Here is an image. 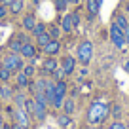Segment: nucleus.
Wrapping results in <instances>:
<instances>
[{
	"mask_svg": "<svg viewBox=\"0 0 129 129\" xmlns=\"http://www.w3.org/2000/svg\"><path fill=\"white\" fill-rule=\"evenodd\" d=\"M110 114V108L106 103H101V101H95L87 110V121L89 123H99V121H105Z\"/></svg>",
	"mask_w": 129,
	"mask_h": 129,
	"instance_id": "obj_1",
	"label": "nucleus"
},
{
	"mask_svg": "<svg viewBox=\"0 0 129 129\" xmlns=\"http://www.w3.org/2000/svg\"><path fill=\"white\" fill-rule=\"evenodd\" d=\"M93 57V44L89 40H84L80 46H78V51H76V59L80 61L82 64H87Z\"/></svg>",
	"mask_w": 129,
	"mask_h": 129,
	"instance_id": "obj_2",
	"label": "nucleus"
},
{
	"mask_svg": "<svg viewBox=\"0 0 129 129\" xmlns=\"http://www.w3.org/2000/svg\"><path fill=\"white\" fill-rule=\"evenodd\" d=\"M2 67H6L8 70H12V72H17V70H23V59H21L19 53H10V55H6L4 59H2Z\"/></svg>",
	"mask_w": 129,
	"mask_h": 129,
	"instance_id": "obj_3",
	"label": "nucleus"
},
{
	"mask_svg": "<svg viewBox=\"0 0 129 129\" xmlns=\"http://www.w3.org/2000/svg\"><path fill=\"white\" fill-rule=\"evenodd\" d=\"M10 112H12L15 123H19V125L28 129V125H30V114L25 112V108H15V110H10Z\"/></svg>",
	"mask_w": 129,
	"mask_h": 129,
	"instance_id": "obj_4",
	"label": "nucleus"
},
{
	"mask_svg": "<svg viewBox=\"0 0 129 129\" xmlns=\"http://www.w3.org/2000/svg\"><path fill=\"white\" fill-rule=\"evenodd\" d=\"M110 40H112V44L116 46V48H121V46L125 44V40H123V30H121L116 23L110 25Z\"/></svg>",
	"mask_w": 129,
	"mask_h": 129,
	"instance_id": "obj_5",
	"label": "nucleus"
},
{
	"mask_svg": "<svg viewBox=\"0 0 129 129\" xmlns=\"http://www.w3.org/2000/svg\"><path fill=\"white\" fill-rule=\"evenodd\" d=\"M76 63H78V59H76V57H72V55H67V57L63 59L61 69H63L64 76H70V74L74 72V69H76Z\"/></svg>",
	"mask_w": 129,
	"mask_h": 129,
	"instance_id": "obj_6",
	"label": "nucleus"
},
{
	"mask_svg": "<svg viewBox=\"0 0 129 129\" xmlns=\"http://www.w3.org/2000/svg\"><path fill=\"white\" fill-rule=\"evenodd\" d=\"M19 55L21 57H27V59H32V57H36V48H34L30 42H23Z\"/></svg>",
	"mask_w": 129,
	"mask_h": 129,
	"instance_id": "obj_7",
	"label": "nucleus"
},
{
	"mask_svg": "<svg viewBox=\"0 0 129 129\" xmlns=\"http://www.w3.org/2000/svg\"><path fill=\"white\" fill-rule=\"evenodd\" d=\"M42 49H44L46 55H57V53H59V49H61V42H59V40H51L49 44H46Z\"/></svg>",
	"mask_w": 129,
	"mask_h": 129,
	"instance_id": "obj_8",
	"label": "nucleus"
},
{
	"mask_svg": "<svg viewBox=\"0 0 129 129\" xmlns=\"http://www.w3.org/2000/svg\"><path fill=\"white\" fill-rule=\"evenodd\" d=\"M55 69H57V61L53 59V57H48V59L42 63V72L44 74H51Z\"/></svg>",
	"mask_w": 129,
	"mask_h": 129,
	"instance_id": "obj_9",
	"label": "nucleus"
},
{
	"mask_svg": "<svg viewBox=\"0 0 129 129\" xmlns=\"http://www.w3.org/2000/svg\"><path fill=\"white\" fill-rule=\"evenodd\" d=\"M67 82L64 80H59V82H55V95H59V97H64L67 95Z\"/></svg>",
	"mask_w": 129,
	"mask_h": 129,
	"instance_id": "obj_10",
	"label": "nucleus"
},
{
	"mask_svg": "<svg viewBox=\"0 0 129 129\" xmlns=\"http://www.w3.org/2000/svg\"><path fill=\"white\" fill-rule=\"evenodd\" d=\"M99 6H101L99 0H87V12H89V15L95 17L97 13H99Z\"/></svg>",
	"mask_w": 129,
	"mask_h": 129,
	"instance_id": "obj_11",
	"label": "nucleus"
},
{
	"mask_svg": "<svg viewBox=\"0 0 129 129\" xmlns=\"http://www.w3.org/2000/svg\"><path fill=\"white\" fill-rule=\"evenodd\" d=\"M61 27H63L61 30H64V32H70V30L74 28V27H72V15H70V13L63 17V21H61Z\"/></svg>",
	"mask_w": 129,
	"mask_h": 129,
	"instance_id": "obj_12",
	"label": "nucleus"
},
{
	"mask_svg": "<svg viewBox=\"0 0 129 129\" xmlns=\"http://www.w3.org/2000/svg\"><path fill=\"white\" fill-rule=\"evenodd\" d=\"M10 12L13 13V15H17V13H21L23 12V0H13L12 4H10Z\"/></svg>",
	"mask_w": 129,
	"mask_h": 129,
	"instance_id": "obj_13",
	"label": "nucleus"
},
{
	"mask_svg": "<svg viewBox=\"0 0 129 129\" xmlns=\"http://www.w3.org/2000/svg\"><path fill=\"white\" fill-rule=\"evenodd\" d=\"M61 108L64 110V114H69V116H70V114L74 112V108H76V105H74L72 99H64V101H63V106H61Z\"/></svg>",
	"mask_w": 129,
	"mask_h": 129,
	"instance_id": "obj_14",
	"label": "nucleus"
},
{
	"mask_svg": "<svg viewBox=\"0 0 129 129\" xmlns=\"http://www.w3.org/2000/svg\"><path fill=\"white\" fill-rule=\"evenodd\" d=\"M70 116L69 114H59V116H57V123H59V127H63V129H67L70 125Z\"/></svg>",
	"mask_w": 129,
	"mask_h": 129,
	"instance_id": "obj_15",
	"label": "nucleus"
},
{
	"mask_svg": "<svg viewBox=\"0 0 129 129\" xmlns=\"http://www.w3.org/2000/svg\"><path fill=\"white\" fill-rule=\"evenodd\" d=\"M34 25H36V19H34V15H30V13H28V15L23 17V27L27 28V30H32V28H34Z\"/></svg>",
	"mask_w": 129,
	"mask_h": 129,
	"instance_id": "obj_16",
	"label": "nucleus"
},
{
	"mask_svg": "<svg viewBox=\"0 0 129 129\" xmlns=\"http://www.w3.org/2000/svg\"><path fill=\"white\" fill-rule=\"evenodd\" d=\"M0 97H2V99H6V101H8V99H12V97H13L12 87H10V85H6V84H2V85H0Z\"/></svg>",
	"mask_w": 129,
	"mask_h": 129,
	"instance_id": "obj_17",
	"label": "nucleus"
},
{
	"mask_svg": "<svg viewBox=\"0 0 129 129\" xmlns=\"http://www.w3.org/2000/svg\"><path fill=\"white\" fill-rule=\"evenodd\" d=\"M15 82H17V87H28V76L23 72V70L17 74V80Z\"/></svg>",
	"mask_w": 129,
	"mask_h": 129,
	"instance_id": "obj_18",
	"label": "nucleus"
},
{
	"mask_svg": "<svg viewBox=\"0 0 129 129\" xmlns=\"http://www.w3.org/2000/svg\"><path fill=\"white\" fill-rule=\"evenodd\" d=\"M36 40H38V46H40V48H44L46 44H49V42H51V36H49L48 30H46V32H42L40 36H36Z\"/></svg>",
	"mask_w": 129,
	"mask_h": 129,
	"instance_id": "obj_19",
	"label": "nucleus"
},
{
	"mask_svg": "<svg viewBox=\"0 0 129 129\" xmlns=\"http://www.w3.org/2000/svg\"><path fill=\"white\" fill-rule=\"evenodd\" d=\"M46 30H48V27H46V25L44 23H36V25H34V28H32V36H40V34H42V32H46Z\"/></svg>",
	"mask_w": 129,
	"mask_h": 129,
	"instance_id": "obj_20",
	"label": "nucleus"
},
{
	"mask_svg": "<svg viewBox=\"0 0 129 129\" xmlns=\"http://www.w3.org/2000/svg\"><path fill=\"white\" fill-rule=\"evenodd\" d=\"M23 108H25V112L27 114H34V99H25V105H23Z\"/></svg>",
	"mask_w": 129,
	"mask_h": 129,
	"instance_id": "obj_21",
	"label": "nucleus"
},
{
	"mask_svg": "<svg viewBox=\"0 0 129 129\" xmlns=\"http://www.w3.org/2000/svg\"><path fill=\"white\" fill-rule=\"evenodd\" d=\"M48 34L51 36V40H59V36H61V28L57 27V25H55V27H49V28H48Z\"/></svg>",
	"mask_w": 129,
	"mask_h": 129,
	"instance_id": "obj_22",
	"label": "nucleus"
},
{
	"mask_svg": "<svg viewBox=\"0 0 129 129\" xmlns=\"http://www.w3.org/2000/svg\"><path fill=\"white\" fill-rule=\"evenodd\" d=\"M10 78H12V70H8L6 67H2V69H0V80H2V82L6 84V82H8Z\"/></svg>",
	"mask_w": 129,
	"mask_h": 129,
	"instance_id": "obj_23",
	"label": "nucleus"
},
{
	"mask_svg": "<svg viewBox=\"0 0 129 129\" xmlns=\"http://www.w3.org/2000/svg\"><path fill=\"white\" fill-rule=\"evenodd\" d=\"M25 99H27V97H25L23 93H17V95H13V101H15L17 108H23V105H25Z\"/></svg>",
	"mask_w": 129,
	"mask_h": 129,
	"instance_id": "obj_24",
	"label": "nucleus"
},
{
	"mask_svg": "<svg viewBox=\"0 0 129 129\" xmlns=\"http://www.w3.org/2000/svg\"><path fill=\"white\" fill-rule=\"evenodd\" d=\"M51 76H53V82H59V80H63V78H64V72H63V69L57 67V69L51 72Z\"/></svg>",
	"mask_w": 129,
	"mask_h": 129,
	"instance_id": "obj_25",
	"label": "nucleus"
},
{
	"mask_svg": "<svg viewBox=\"0 0 129 129\" xmlns=\"http://www.w3.org/2000/svg\"><path fill=\"white\" fill-rule=\"evenodd\" d=\"M116 25H118V27L121 28V30H123V28H125V27L129 25V21L125 19V15H118V17H116Z\"/></svg>",
	"mask_w": 129,
	"mask_h": 129,
	"instance_id": "obj_26",
	"label": "nucleus"
},
{
	"mask_svg": "<svg viewBox=\"0 0 129 129\" xmlns=\"http://www.w3.org/2000/svg\"><path fill=\"white\" fill-rule=\"evenodd\" d=\"M21 46H23V44H21L19 40H12V42H10V49H12L13 53H19L21 51Z\"/></svg>",
	"mask_w": 129,
	"mask_h": 129,
	"instance_id": "obj_27",
	"label": "nucleus"
},
{
	"mask_svg": "<svg viewBox=\"0 0 129 129\" xmlns=\"http://www.w3.org/2000/svg\"><path fill=\"white\" fill-rule=\"evenodd\" d=\"M67 0H55V8H57V12H64L67 10Z\"/></svg>",
	"mask_w": 129,
	"mask_h": 129,
	"instance_id": "obj_28",
	"label": "nucleus"
},
{
	"mask_svg": "<svg viewBox=\"0 0 129 129\" xmlns=\"http://www.w3.org/2000/svg\"><path fill=\"white\" fill-rule=\"evenodd\" d=\"M120 116H121V108H120V105H114V106H112V118H116V120H118Z\"/></svg>",
	"mask_w": 129,
	"mask_h": 129,
	"instance_id": "obj_29",
	"label": "nucleus"
},
{
	"mask_svg": "<svg viewBox=\"0 0 129 129\" xmlns=\"http://www.w3.org/2000/svg\"><path fill=\"white\" fill-rule=\"evenodd\" d=\"M23 72L27 74L28 78H30V76H34V67H32V64H28V67H23Z\"/></svg>",
	"mask_w": 129,
	"mask_h": 129,
	"instance_id": "obj_30",
	"label": "nucleus"
},
{
	"mask_svg": "<svg viewBox=\"0 0 129 129\" xmlns=\"http://www.w3.org/2000/svg\"><path fill=\"white\" fill-rule=\"evenodd\" d=\"M70 15H72V27H78V25H80V15H78L76 12L70 13Z\"/></svg>",
	"mask_w": 129,
	"mask_h": 129,
	"instance_id": "obj_31",
	"label": "nucleus"
},
{
	"mask_svg": "<svg viewBox=\"0 0 129 129\" xmlns=\"http://www.w3.org/2000/svg\"><path fill=\"white\" fill-rule=\"evenodd\" d=\"M10 10H8V6H4V4H0V19H4L6 17V13H8Z\"/></svg>",
	"mask_w": 129,
	"mask_h": 129,
	"instance_id": "obj_32",
	"label": "nucleus"
},
{
	"mask_svg": "<svg viewBox=\"0 0 129 129\" xmlns=\"http://www.w3.org/2000/svg\"><path fill=\"white\" fill-rule=\"evenodd\" d=\"M110 127H112V129H125V125L121 123V121H114V123L110 125Z\"/></svg>",
	"mask_w": 129,
	"mask_h": 129,
	"instance_id": "obj_33",
	"label": "nucleus"
},
{
	"mask_svg": "<svg viewBox=\"0 0 129 129\" xmlns=\"http://www.w3.org/2000/svg\"><path fill=\"white\" fill-rule=\"evenodd\" d=\"M123 40H125V44H129V25L123 28Z\"/></svg>",
	"mask_w": 129,
	"mask_h": 129,
	"instance_id": "obj_34",
	"label": "nucleus"
},
{
	"mask_svg": "<svg viewBox=\"0 0 129 129\" xmlns=\"http://www.w3.org/2000/svg\"><path fill=\"white\" fill-rule=\"evenodd\" d=\"M12 129H27V127H23V125H19V123H13Z\"/></svg>",
	"mask_w": 129,
	"mask_h": 129,
	"instance_id": "obj_35",
	"label": "nucleus"
},
{
	"mask_svg": "<svg viewBox=\"0 0 129 129\" xmlns=\"http://www.w3.org/2000/svg\"><path fill=\"white\" fill-rule=\"evenodd\" d=\"M12 2H13V0H2V4L8 6V8H10V4H12Z\"/></svg>",
	"mask_w": 129,
	"mask_h": 129,
	"instance_id": "obj_36",
	"label": "nucleus"
},
{
	"mask_svg": "<svg viewBox=\"0 0 129 129\" xmlns=\"http://www.w3.org/2000/svg\"><path fill=\"white\" fill-rule=\"evenodd\" d=\"M67 2H69V4H78L80 0H67Z\"/></svg>",
	"mask_w": 129,
	"mask_h": 129,
	"instance_id": "obj_37",
	"label": "nucleus"
},
{
	"mask_svg": "<svg viewBox=\"0 0 129 129\" xmlns=\"http://www.w3.org/2000/svg\"><path fill=\"white\" fill-rule=\"evenodd\" d=\"M123 69H125V70H127V72H129V61H127V63L123 64Z\"/></svg>",
	"mask_w": 129,
	"mask_h": 129,
	"instance_id": "obj_38",
	"label": "nucleus"
},
{
	"mask_svg": "<svg viewBox=\"0 0 129 129\" xmlns=\"http://www.w3.org/2000/svg\"><path fill=\"white\" fill-rule=\"evenodd\" d=\"M0 129H4V121H2V118H0Z\"/></svg>",
	"mask_w": 129,
	"mask_h": 129,
	"instance_id": "obj_39",
	"label": "nucleus"
},
{
	"mask_svg": "<svg viewBox=\"0 0 129 129\" xmlns=\"http://www.w3.org/2000/svg\"><path fill=\"white\" fill-rule=\"evenodd\" d=\"M4 129H12V125H6V123H4Z\"/></svg>",
	"mask_w": 129,
	"mask_h": 129,
	"instance_id": "obj_40",
	"label": "nucleus"
},
{
	"mask_svg": "<svg viewBox=\"0 0 129 129\" xmlns=\"http://www.w3.org/2000/svg\"><path fill=\"white\" fill-rule=\"evenodd\" d=\"M32 2H34V4H40V2H42V0H32Z\"/></svg>",
	"mask_w": 129,
	"mask_h": 129,
	"instance_id": "obj_41",
	"label": "nucleus"
},
{
	"mask_svg": "<svg viewBox=\"0 0 129 129\" xmlns=\"http://www.w3.org/2000/svg\"><path fill=\"white\" fill-rule=\"evenodd\" d=\"M125 10H127V12H129V4H125Z\"/></svg>",
	"mask_w": 129,
	"mask_h": 129,
	"instance_id": "obj_42",
	"label": "nucleus"
},
{
	"mask_svg": "<svg viewBox=\"0 0 129 129\" xmlns=\"http://www.w3.org/2000/svg\"><path fill=\"white\" fill-rule=\"evenodd\" d=\"M106 129H112V127H106Z\"/></svg>",
	"mask_w": 129,
	"mask_h": 129,
	"instance_id": "obj_43",
	"label": "nucleus"
},
{
	"mask_svg": "<svg viewBox=\"0 0 129 129\" xmlns=\"http://www.w3.org/2000/svg\"><path fill=\"white\" fill-rule=\"evenodd\" d=\"M0 4H2V0H0Z\"/></svg>",
	"mask_w": 129,
	"mask_h": 129,
	"instance_id": "obj_44",
	"label": "nucleus"
}]
</instances>
